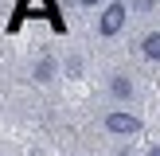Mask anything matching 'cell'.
<instances>
[{
	"label": "cell",
	"instance_id": "obj_1",
	"mask_svg": "<svg viewBox=\"0 0 160 156\" xmlns=\"http://www.w3.org/2000/svg\"><path fill=\"white\" fill-rule=\"evenodd\" d=\"M125 16H129V4H125V0H113V4L102 12L98 31H102V35H117V31L125 27Z\"/></svg>",
	"mask_w": 160,
	"mask_h": 156
},
{
	"label": "cell",
	"instance_id": "obj_2",
	"mask_svg": "<svg viewBox=\"0 0 160 156\" xmlns=\"http://www.w3.org/2000/svg\"><path fill=\"white\" fill-rule=\"evenodd\" d=\"M106 129H109V133H125V137H129V133L141 129V121H137L133 113H125V109H113V113L106 117Z\"/></svg>",
	"mask_w": 160,
	"mask_h": 156
},
{
	"label": "cell",
	"instance_id": "obj_3",
	"mask_svg": "<svg viewBox=\"0 0 160 156\" xmlns=\"http://www.w3.org/2000/svg\"><path fill=\"white\" fill-rule=\"evenodd\" d=\"M109 94H113V98H133V82L125 74H117L113 82H109Z\"/></svg>",
	"mask_w": 160,
	"mask_h": 156
},
{
	"label": "cell",
	"instance_id": "obj_4",
	"mask_svg": "<svg viewBox=\"0 0 160 156\" xmlns=\"http://www.w3.org/2000/svg\"><path fill=\"white\" fill-rule=\"evenodd\" d=\"M141 51H145L148 59H160V31H152V35L141 39Z\"/></svg>",
	"mask_w": 160,
	"mask_h": 156
},
{
	"label": "cell",
	"instance_id": "obj_5",
	"mask_svg": "<svg viewBox=\"0 0 160 156\" xmlns=\"http://www.w3.org/2000/svg\"><path fill=\"white\" fill-rule=\"evenodd\" d=\"M51 70H55L51 62H39V70H35V78H39V82H47V78H51Z\"/></svg>",
	"mask_w": 160,
	"mask_h": 156
},
{
	"label": "cell",
	"instance_id": "obj_6",
	"mask_svg": "<svg viewBox=\"0 0 160 156\" xmlns=\"http://www.w3.org/2000/svg\"><path fill=\"white\" fill-rule=\"evenodd\" d=\"M133 4H137L141 12H152V4H156V0H133Z\"/></svg>",
	"mask_w": 160,
	"mask_h": 156
},
{
	"label": "cell",
	"instance_id": "obj_7",
	"mask_svg": "<svg viewBox=\"0 0 160 156\" xmlns=\"http://www.w3.org/2000/svg\"><path fill=\"white\" fill-rule=\"evenodd\" d=\"M78 4H86V8H94V4H98V0H78Z\"/></svg>",
	"mask_w": 160,
	"mask_h": 156
},
{
	"label": "cell",
	"instance_id": "obj_8",
	"mask_svg": "<svg viewBox=\"0 0 160 156\" xmlns=\"http://www.w3.org/2000/svg\"><path fill=\"white\" fill-rule=\"evenodd\" d=\"M148 156H160V148H152V152H148Z\"/></svg>",
	"mask_w": 160,
	"mask_h": 156
}]
</instances>
